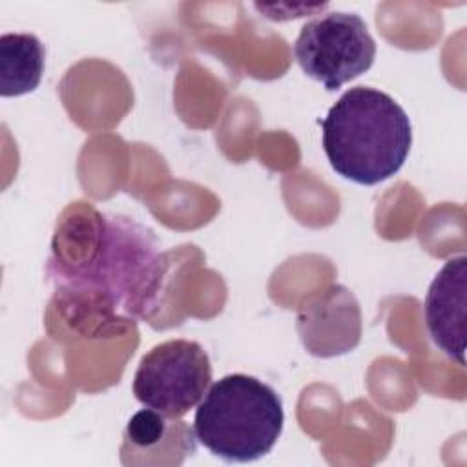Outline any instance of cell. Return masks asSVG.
<instances>
[{"instance_id": "obj_8", "label": "cell", "mask_w": 467, "mask_h": 467, "mask_svg": "<svg viewBox=\"0 0 467 467\" xmlns=\"http://www.w3.org/2000/svg\"><path fill=\"white\" fill-rule=\"evenodd\" d=\"M195 432L179 418H168L153 409L133 414L124 431L122 456L131 452H195Z\"/></svg>"}, {"instance_id": "obj_2", "label": "cell", "mask_w": 467, "mask_h": 467, "mask_svg": "<svg viewBox=\"0 0 467 467\" xmlns=\"http://www.w3.org/2000/svg\"><path fill=\"white\" fill-rule=\"evenodd\" d=\"M321 131L334 171L365 186L398 173L412 144L405 109L385 91L368 86L345 91L321 120Z\"/></svg>"}, {"instance_id": "obj_1", "label": "cell", "mask_w": 467, "mask_h": 467, "mask_svg": "<svg viewBox=\"0 0 467 467\" xmlns=\"http://www.w3.org/2000/svg\"><path fill=\"white\" fill-rule=\"evenodd\" d=\"M51 250L47 274L71 323L100 336L146 316L162 272L150 230L75 202L60 217Z\"/></svg>"}, {"instance_id": "obj_3", "label": "cell", "mask_w": 467, "mask_h": 467, "mask_svg": "<svg viewBox=\"0 0 467 467\" xmlns=\"http://www.w3.org/2000/svg\"><path fill=\"white\" fill-rule=\"evenodd\" d=\"M283 401L265 381L228 374L208 387L193 416L197 441L224 462H255L277 443Z\"/></svg>"}, {"instance_id": "obj_7", "label": "cell", "mask_w": 467, "mask_h": 467, "mask_svg": "<svg viewBox=\"0 0 467 467\" xmlns=\"http://www.w3.org/2000/svg\"><path fill=\"white\" fill-rule=\"evenodd\" d=\"M467 257L445 261L425 296V323L432 343L458 365H465Z\"/></svg>"}, {"instance_id": "obj_9", "label": "cell", "mask_w": 467, "mask_h": 467, "mask_svg": "<svg viewBox=\"0 0 467 467\" xmlns=\"http://www.w3.org/2000/svg\"><path fill=\"white\" fill-rule=\"evenodd\" d=\"M46 51L31 33H5L0 36V95L18 97L33 91L44 73Z\"/></svg>"}, {"instance_id": "obj_4", "label": "cell", "mask_w": 467, "mask_h": 467, "mask_svg": "<svg viewBox=\"0 0 467 467\" xmlns=\"http://www.w3.org/2000/svg\"><path fill=\"white\" fill-rule=\"evenodd\" d=\"M299 67L327 91H336L370 69L376 42L356 13L330 11L308 20L294 44Z\"/></svg>"}, {"instance_id": "obj_5", "label": "cell", "mask_w": 467, "mask_h": 467, "mask_svg": "<svg viewBox=\"0 0 467 467\" xmlns=\"http://www.w3.org/2000/svg\"><path fill=\"white\" fill-rule=\"evenodd\" d=\"M212 363L206 350L190 339H170L146 352L133 376V394L148 409L182 418L206 394Z\"/></svg>"}, {"instance_id": "obj_6", "label": "cell", "mask_w": 467, "mask_h": 467, "mask_svg": "<svg viewBox=\"0 0 467 467\" xmlns=\"http://www.w3.org/2000/svg\"><path fill=\"white\" fill-rule=\"evenodd\" d=\"M297 330L303 345L314 356L330 358L352 350L361 336L356 297L341 285L330 286L299 310Z\"/></svg>"}]
</instances>
